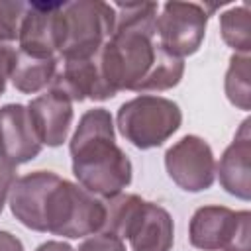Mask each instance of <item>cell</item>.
Wrapping results in <instances>:
<instances>
[{
	"label": "cell",
	"mask_w": 251,
	"mask_h": 251,
	"mask_svg": "<svg viewBox=\"0 0 251 251\" xmlns=\"http://www.w3.org/2000/svg\"><path fill=\"white\" fill-rule=\"evenodd\" d=\"M116 25L98 51L100 73L114 94L163 92L184 75V59L167 53L155 33V2H116Z\"/></svg>",
	"instance_id": "1"
},
{
	"label": "cell",
	"mask_w": 251,
	"mask_h": 251,
	"mask_svg": "<svg viewBox=\"0 0 251 251\" xmlns=\"http://www.w3.org/2000/svg\"><path fill=\"white\" fill-rule=\"evenodd\" d=\"M73 175L76 182L106 200L131 184L133 167L126 151L116 143L114 118L106 108L86 110L69 141Z\"/></svg>",
	"instance_id": "2"
},
{
	"label": "cell",
	"mask_w": 251,
	"mask_h": 251,
	"mask_svg": "<svg viewBox=\"0 0 251 251\" xmlns=\"http://www.w3.org/2000/svg\"><path fill=\"white\" fill-rule=\"evenodd\" d=\"M102 231L127 239L131 251H171L175 245L173 216L159 204L137 194L122 192L106 198Z\"/></svg>",
	"instance_id": "3"
},
{
	"label": "cell",
	"mask_w": 251,
	"mask_h": 251,
	"mask_svg": "<svg viewBox=\"0 0 251 251\" xmlns=\"http://www.w3.org/2000/svg\"><path fill=\"white\" fill-rule=\"evenodd\" d=\"M104 220L106 206L102 198L94 196L78 182L57 176L45 192L37 231L80 239L102 231Z\"/></svg>",
	"instance_id": "4"
},
{
	"label": "cell",
	"mask_w": 251,
	"mask_h": 251,
	"mask_svg": "<svg viewBox=\"0 0 251 251\" xmlns=\"http://www.w3.org/2000/svg\"><path fill=\"white\" fill-rule=\"evenodd\" d=\"M182 124L180 106L165 96L139 94L118 108L116 127L137 149L161 147Z\"/></svg>",
	"instance_id": "5"
},
{
	"label": "cell",
	"mask_w": 251,
	"mask_h": 251,
	"mask_svg": "<svg viewBox=\"0 0 251 251\" xmlns=\"http://www.w3.org/2000/svg\"><path fill=\"white\" fill-rule=\"evenodd\" d=\"M116 25V10L102 0L63 2V39L59 59L94 57Z\"/></svg>",
	"instance_id": "6"
},
{
	"label": "cell",
	"mask_w": 251,
	"mask_h": 251,
	"mask_svg": "<svg viewBox=\"0 0 251 251\" xmlns=\"http://www.w3.org/2000/svg\"><path fill=\"white\" fill-rule=\"evenodd\" d=\"M188 239L200 251H251V212L200 206L190 218Z\"/></svg>",
	"instance_id": "7"
},
{
	"label": "cell",
	"mask_w": 251,
	"mask_h": 251,
	"mask_svg": "<svg viewBox=\"0 0 251 251\" xmlns=\"http://www.w3.org/2000/svg\"><path fill=\"white\" fill-rule=\"evenodd\" d=\"M208 20L210 14L202 4L167 2L155 20V33L167 53L184 59L200 49Z\"/></svg>",
	"instance_id": "8"
},
{
	"label": "cell",
	"mask_w": 251,
	"mask_h": 251,
	"mask_svg": "<svg viewBox=\"0 0 251 251\" xmlns=\"http://www.w3.org/2000/svg\"><path fill=\"white\" fill-rule=\"evenodd\" d=\"M165 169L184 192H204L216 180V157L210 143L194 133L182 135L165 151Z\"/></svg>",
	"instance_id": "9"
},
{
	"label": "cell",
	"mask_w": 251,
	"mask_h": 251,
	"mask_svg": "<svg viewBox=\"0 0 251 251\" xmlns=\"http://www.w3.org/2000/svg\"><path fill=\"white\" fill-rule=\"evenodd\" d=\"M63 39V2H27L18 49L37 57H57Z\"/></svg>",
	"instance_id": "10"
},
{
	"label": "cell",
	"mask_w": 251,
	"mask_h": 251,
	"mask_svg": "<svg viewBox=\"0 0 251 251\" xmlns=\"http://www.w3.org/2000/svg\"><path fill=\"white\" fill-rule=\"evenodd\" d=\"M43 145L33 129L27 106L4 104L0 108V161L12 169L33 161Z\"/></svg>",
	"instance_id": "11"
},
{
	"label": "cell",
	"mask_w": 251,
	"mask_h": 251,
	"mask_svg": "<svg viewBox=\"0 0 251 251\" xmlns=\"http://www.w3.org/2000/svg\"><path fill=\"white\" fill-rule=\"evenodd\" d=\"M27 112L41 145L61 147L67 141L75 112L73 100L65 92L57 88L43 90L39 96L29 100Z\"/></svg>",
	"instance_id": "12"
},
{
	"label": "cell",
	"mask_w": 251,
	"mask_h": 251,
	"mask_svg": "<svg viewBox=\"0 0 251 251\" xmlns=\"http://www.w3.org/2000/svg\"><path fill=\"white\" fill-rule=\"evenodd\" d=\"M49 88L65 92L73 102H104L116 96L100 73L98 53L88 59H59L57 73Z\"/></svg>",
	"instance_id": "13"
},
{
	"label": "cell",
	"mask_w": 251,
	"mask_h": 251,
	"mask_svg": "<svg viewBox=\"0 0 251 251\" xmlns=\"http://www.w3.org/2000/svg\"><path fill=\"white\" fill-rule=\"evenodd\" d=\"M249 120H243L233 135V141L224 149L220 163H216V175L222 188L239 198H251V131Z\"/></svg>",
	"instance_id": "14"
},
{
	"label": "cell",
	"mask_w": 251,
	"mask_h": 251,
	"mask_svg": "<svg viewBox=\"0 0 251 251\" xmlns=\"http://www.w3.org/2000/svg\"><path fill=\"white\" fill-rule=\"evenodd\" d=\"M57 65V57H37L16 47L10 67V82L22 94L43 92L53 84Z\"/></svg>",
	"instance_id": "15"
},
{
	"label": "cell",
	"mask_w": 251,
	"mask_h": 251,
	"mask_svg": "<svg viewBox=\"0 0 251 251\" xmlns=\"http://www.w3.org/2000/svg\"><path fill=\"white\" fill-rule=\"evenodd\" d=\"M226 98L237 110L247 112L251 108V59L249 55L233 53L224 78Z\"/></svg>",
	"instance_id": "16"
},
{
	"label": "cell",
	"mask_w": 251,
	"mask_h": 251,
	"mask_svg": "<svg viewBox=\"0 0 251 251\" xmlns=\"http://www.w3.org/2000/svg\"><path fill=\"white\" fill-rule=\"evenodd\" d=\"M220 33L227 47L235 53L249 55L251 51V16L245 4L233 6L220 14Z\"/></svg>",
	"instance_id": "17"
},
{
	"label": "cell",
	"mask_w": 251,
	"mask_h": 251,
	"mask_svg": "<svg viewBox=\"0 0 251 251\" xmlns=\"http://www.w3.org/2000/svg\"><path fill=\"white\" fill-rule=\"evenodd\" d=\"M27 10V2L24 0H0V41L16 43L20 35V27Z\"/></svg>",
	"instance_id": "18"
},
{
	"label": "cell",
	"mask_w": 251,
	"mask_h": 251,
	"mask_svg": "<svg viewBox=\"0 0 251 251\" xmlns=\"http://www.w3.org/2000/svg\"><path fill=\"white\" fill-rule=\"evenodd\" d=\"M75 251H127V249H126L124 239H120L118 235L108 233V231H98L86 237Z\"/></svg>",
	"instance_id": "19"
},
{
	"label": "cell",
	"mask_w": 251,
	"mask_h": 251,
	"mask_svg": "<svg viewBox=\"0 0 251 251\" xmlns=\"http://www.w3.org/2000/svg\"><path fill=\"white\" fill-rule=\"evenodd\" d=\"M14 49H16V45L0 41V96L6 92V84L10 80V67H12V59H14Z\"/></svg>",
	"instance_id": "20"
},
{
	"label": "cell",
	"mask_w": 251,
	"mask_h": 251,
	"mask_svg": "<svg viewBox=\"0 0 251 251\" xmlns=\"http://www.w3.org/2000/svg\"><path fill=\"white\" fill-rule=\"evenodd\" d=\"M14 180H16L14 169L0 161V214L4 210V204H6L8 196H10V188H12Z\"/></svg>",
	"instance_id": "21"
},
{
	"label": "cell",
	"mask_w": 251,
	"mask_h": 251,
	"mask_svg": "<svg viewBox=\"0 0 251 251\" xmlns=\"http://www.w3.org/2000/svg\"><path fill=\"white\" fill-rule=\"evenodd\" d=\"M0 251H25L24 243L10 231L0 229Z\"/></svg>",
	"instance_id": "22"
},
{
	"label": "cell",
	"mask_w": 251,
	"mask_h": 251,
	"mask_svg": "<svg viewBox=\"0 0 251 251\" xmlns=\"http://www.w3.org/2000/svg\"><path fill=\"white\" fill-rule=\"evenodd\" d=\"M35 251H75L67 241H59V239H49L43 241L41 245L35 247Z\"/></svg>",
	"instance_id": "23"
}]
</instances>
